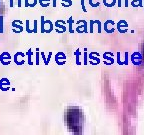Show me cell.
<instances>
[{
	"label": "cell",
	"mask_w": 144,
	"mask_h": 135,
	"mask_svg": "<svg viewBox=\"0 0 144 135\" xmlns=\"http://www.w3.org/2000/svg\"><path fill=\"white\" fill-rule=\"evenodd\" d=\"M130 60H131V62H132L133 65L139 66V65H141L142 62H143V55L138 51L133 52L130 55Z\"/></svg>",
	"instance_id": "6da1fadb"
},
{
	"label": "cell",
	"mask_w": 144,
	"mask_h": 135,
	"mask_svg": "<svg viewBox=\"0 0 144 135\" xmlns=\"http://www.w3.org/2000/svg\"><path fill=\"white\" fill-rule=\"evenodd\" d=\"M116 28L119 33H126L128 31V22L126 20H120L117 23Z\"/></svg>",
	"instance_id": "7a4b0ae2"
},
{
	"label": "cell",
	"mask_w": 144,
	"mask_h": 135,
	"mask_svg": "<svg viewBox=\"0 0 144 135\" xmlns=\"http://www.w3.org/2000/svg\"><path fill=\"white\" fill-rule=\"evenodd\" d=\"M114 25H115V22L113 20H107L106 22L104 23V30L106 33H113L114 32Z\"/></svg>",
	"instance_id": "3957f363"
},
{
	"label": "cell",
	"mask_w": 144,
	"mask_h": 135,
	"mask_svg": "<svg viewBox=\"0 0 144 135\" xmlns=\"http://www.w3.org/2000/svg\"><path fill=\"white\" fill-rule=\"evenodd\" d=\"M77 28H76V31L78 33H82V32H85L87 33V22L85 20H80L77 22Z\"/></svg>",
	"instance_id": "277c9868"
},
{
	"label": "cell",
	"mask_w": 144,
	"mask_h": 135,
	"mask_svg": "<svg viewBox=\"0 0 144 135\" xmlns=\"http://www.w3.org/2000/svg\"><path fill=\"white\" fill-rule=\"evenodd\" d=\"M114 55L111 52H106L103 54V59H104V63L106 65H112L114 63Z\"/></svg>",
	"instance_id": "5b68a950"
},
{
	"label": "cell",
	"mask_w": 144,
	"mask_h": 135,
	"mask_svg": "<svg viewBox=\"0 0 144 135\" xmlns=\"http://www.w3.org/2000/svg\"><path fill=\"white\" fill-rule=\"evenodd\" d=\"M89 61L92 65H96V64H99L100 62V59H99V53L97 52H91L89 54Z\"/></svg>",
	"instance_id": "8992f818"
},
{
	"label": "cell",
	"mask_w": 144,
	"mask_h": 135,
	"mask_svg": "<svg viewBox=\"0 0 144 135\" xmlns=\"http://www.w3.org/2000/svg\"><path fill=\"white\" fill-rule=\"evenodd\" d=\"M65 22L64 21H62V20H59L57 21L56 23H55V25H56V28H57V31L59 33H63V32H65L66 30V26H65Z\"/></svg>",
	"instance_id": "52a82bcc"
},
{
	"label": "cell",
	"mask_w": 144,
	"mask_h": 135,
	"mask_svg": "<svg viewBox=\"0 0 144 135\" xmlns=\"http://www.w3.org/2000/svg\"><path fill=\"white\" fill-rule=\"evenodd\" d=\"M130 5L133 8L137 7H143V0H131Z\"/></svg>",
	"instance_id": "ba28073f"
},
{
	"label": "cell",
	"mask_w": 144,
	"mask_h": 135,
	"mask_svg": "<svg viewBox=\"0 0 144 135\" xmlns=\"http://www.w3.org/2000/svg\"><path fill=\"white\" fill-rule=\"evenodd\" d=\"M55 60H56V62L58 63V64H60L61 65V62L60 60H63V61H65L66 60V56H65V54L64 53H62V52H59L56 57H55Z\"/></svg>",
	"instance_id": "9c48e42d"
},
{
	"label": "cell",
	"mask_w": 144,
	"mask_h": 135,
	"mask_svg": "<svg viewBox=\"0 0 144 135\" xmlns=\"http://www.w3.org/2000/svg\"><path fill=\"white\" fill-rule=\"evenodd\" d=\"M117 3V0H103V4L106 7H113Z\"/></svg>",
	"instance_id": "30bf717a"
},
{
	"label": "cell",
	"mask_w": 144,
	"mask_h": 135,
	"mask_svg": "<svg viewBox=\"0 0 144 135\" xmlns=\"http://www.w3.org/2000/svg\"><path fill=\"white\" fill-rule=\"evenodd\" d=\"M88 2H89L90 6L92 7H98L99 6V0H88Z\"/></svg>",
	"instance_id": "8fae6325"
},
{
	"label": "cell",
	"mask_w": 144,
	"mask_h": 135,
	"mask_svg": "<svg viewBox=\"0 0 144 135\" xmlns=\"http://www.w3.org/2000/svg\"><path fill=\"white\" fill-rule=\"evenodd\" d=\"M75 56H76V64L81 65V62H80V60H79V57H80V51L79 50H76L75 51Z\"/></svg>",
	"instance_id": "7c38bea8"
},
{
	"label": "cell",
	"mask_w": 144,
	"mask_h": 135,
	"mask_svg": "<svg viewBox=\"0 0 144 135\" xmlns=\"http://www.w3.org/2000/svg\"><path fill=\"white\" fill-rule=\"evenodd\" d=\"M68 23H69V32H70V33H73L74 31H73V29H72V24L74 23L73 19H72V18H69V20H68Z\"/></svg>",
	"instance_id": "4fadbf2b"
},
{
	"label": "cell",
	"mask_w": 144,
	"mask_h": 135,
	"mask_svg": "<svg viewBox=\"0 0 144 135\" xmlns=\"http://www.w3.org/2000/svg\"><path fill=\"white\" fill-rule=\"evenodd\" d=\"M94 22L97 24V27H98V33H101V22L99 20H95Z\"/></svg>",
	"instance_id": "5bb4252c"
},
{
	"label": "cell",
	"mask_w": 144,
	"mask_h": 135,
	"mask_svg": "<svg viewBox=\"0 0 144 135\" xmlns=\"http://www.w3.org/2000/svg\"><path fill=\"white\" fill-rule=\"evenodd\" d=\"M87 63H88V57H87V51L85 48V52H84V64L87 65Z\"/></svg>",
	"instance_id": "9a60e30c"
},
{
	"label": "cell",
	"mask_w": 144,
	"mask_h": 135,
	"mask_svg": "<svg viewBox=\"0 0 144 135\" xmlns=\"http://www.w3.org/2000/svg\"><path fill=\"white\" fill-rule=\"evenodd\" d=\"M93 27H94V20L90 21V33H93Z\"/></svg>",
	"instance_id": "2e32d148"
},
{
	"label": "cell",
	"mask_w": 144,
	"mask_h": 135,
	"mask_svg": "<svg viewBox=\"0 0 144 135\" xmlns=\"http://www.w3.org/2000/svg\"><path fill=\"white\" fill-rule=\"evenodd\" d=\"M81 6H82V9H83V11H84V12H86L87 10L85 9V6H84V0H81Z\"/></svg>",
	"instance_id": "e0dca14e"
},
{
	"label": "cell",
	"mask_w": 144,
	"mask_h": 135,
	"mask_svg": "<svg viewBox=\"0 0 144 135\" xmlns=\"http://www.w3.org/2000/svg\"><path fill=\"white\" fill-rule=\"evenodd\" d=\"M124 2H125V4H124V6H125V7H128V5H129V2H128V0H125V1H124Z\"/></svg>",
	"instance_id": "ac0fdd59"
},
{
	"label": "cell",
	"mask_w": 144,
	"mask_h": 135,
	"mask_svg": "<svg viewBox=\"0 0 144 135\" xmlns=\"http://www.w3.org/2000/svg\"><path fill=\"white\" fill-rule=\"evenodd\" d=\"M117 5L118 7H121V0H117Z\"/></svg>",
	"instance_id": "d6986e66"
},
{
	"label": "cell",
	"mask_w": 144,
	"mask_h": 135,
	"mask_svg": "<svg viewBox=\"0 0 144 135\" xmlns=\"http://www.w3.org/2000/svg\"><path fill=\"white\" fill-rule=\"evenodd\" d=\"M143 6H144V0H143Z\"/></svg>",
	"instance_id": "ffe728a7"
}]
</instances>
